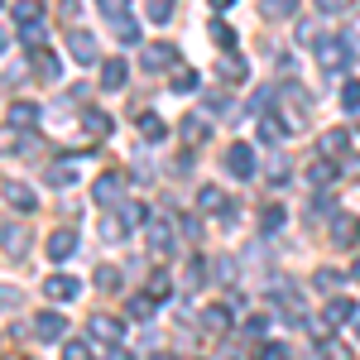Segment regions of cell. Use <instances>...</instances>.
<instances>
[{
    "label": "cell",
    "mask_w": 360,
    "mask_h": 360,
    "mask_svg": "<svg viewBox=\"0 0 360 360\" xmlns=\"http://www.w3.org/2000/svg\"><path fill=\"white\" fill-rule=\"evenodd\" d=\"M168 293H173V288H168V278H164V274H159L154 283H149V298H154V303H164Z\"/></svg>",
    "instance_id": "obj_41"
},
{
    "label": "cell",
    "mask_w": 360,
    "mask_h": 360,
    "mask_svg": "<svg viewBox=\"0 0 360 360\" xmlns=\"http://www.w3.org/2000/svg\"><path fill=\"white\" fill-rule=\"evenodd\" d=\"M212 39H217L221 49H236V34H231V25H226V20H212Z\"/></svg>",
    "instance_id": "obj_34"
},
{
    "label": "cell",
    "mask_w": 360,
    "mask_h": 360,
    "mask_svg": "<svg viewBox=\"0 0 360 360\" xmlns=\"http://www.w3.org/2000/svg\"><path fill=\"white\" fill-rule=\"evenodd\" d=\"M101 360H130V351H125V346H106V356Z\"/></svg>",
    "instance_id": "obj_49"
},
{
    "label": "cell",
    "mask_w": 360,
    "mask_h": 360,
    "mask_svg": "<svg viewBox=\"0 0 360 360\" xmlns=\"http://www.w3.org/2000/svg\"><path fill=\"white\" fill-rule=\"evenodd\" d=\"M312 283H317V293H332L336 283H341V274H336V269H317V278H312Z\"/></svg>",
    "instance_id": "obj_37"
},
{
    "label": "cell",
    "mask_w": 360,
    "mask_h": 360,
    "mask_svg": "<svg viewBox=\"0 0 360 360\" xmlns=\"http://www.w3.org/2000/svg\"><path fill=\"white\" fill-rule=\"evenodd\" d=\"M173 44H149V49H144V68H149V72H164V68H173Z\"/></svg>",
    "instance_id": "obj_12"
},
{
    "label": "cell",
    "mask_w": 360,
    "mask_h": 360,
    "mask_svg": "<svg viewBox=\"0 0 360 360\" xmlns=\"http://www.w3.org/2000/svg\"><path fill=\"white\" fill-rule=\"evenodd\" d=\"M63 360H91V346L86 341H63Z\"/></svg>",
    "instance_id": "obj_35"
},
{
    "label": "cell",
    "mask_w": 360,
    "mask_h": 360,
    "mask_svg": "<svg viewBox=\"0 0 360 360\" xmlns=\"http://www.w3.org/2000/svg\"><path fill=\"white\" fill-rule=\"evenodd\" d=\"M341 106H346V111H360V82L341 86Z\"/></svg>",
    "instance_id": "obj_38"
},
{
    "label": "cell",
    "mask_w": 360,
    "mask_h": 360,
    "mask_svg": "<svg viewBox=\"0 0 360 360\" xmlns=\"http://www.w3.org/2000/svg\"><path fill=\"white\" fill-rule=\"evenodd\" d=\"M346 44H351V49H360V20L351 25V34H346Z\"/></svg>",
    "instance_id": "obj_50"
},
{
    "label": "cell",
    "mask_w": 360,
    "mask_h": 360,
    "mask_svg": "<svg viewBox=\"0 0 360 360\" xmlns=\"http://www.w3.org/2000/svg\"><path fill=\"white\" fill-rule=\"evenodd\" d=\"M173 5H178V0H149L144 10H149V20H154V25H168V20H173Z\"/></svg>",
    "instance_id": "obj_28"
},
{
    "label": "cell",
    "mask_w": 360,
    "mask_h": 360,
    "mask_svg": "<svg viewBox=\"0 0 360 360\" xmlns=\"http://www.w3.org/2000/svg\"><path fill=\"white\" fill-rule=\"evenodd\" d=\"M351 317H356V303H351V298H332L327 312H322V322H327V327H341V322H351Z\"/></svg>",
    "instance_id": "obj_13"
},
{
    "label": "cell",
    "mask_w": 360,
    "mask_h": 360,
    "mask_svg": "<svg viewBox=\"0 0 360 360\" xmlns=\"http://www.w3.org/2000/svg\"><path fill=\"white\" fill-rule=\"evenodd\" d=\"M63 336H68V317H63V312L49 307V312H39V317H34V341L53 346V341H63Z\"/></svg>",
    "instance_id": "obj_2"
},
{
    "label": "cell",
    "mask_w": 360,
    "mask_h": 360,
    "mask_svg": "<svg viewBox=\"0 0 360 360\" xmlns=\"http://www.w3.org/2000/svg\"><path fill=\"white\" fill-rule=\"evenodd\" d=\"M212 274H217V278H226V283H231V278H236V264H231V259H217V264H212Z\"/></svg>",
    "instance_id": "obj_46"
},
{
    "label": "cell",
    "mask_w": 360,
    "mask_h": 360,
    "mask_svg": "<svg viewBox=\"0 0 360 360\" xmlns=\"http://www.w3.org/2000/svg\"><path fill=\"white\" fill-rule=\"evenodd\" d=\"M72 178H77V173H72L68 164H53L49 173H44V183H49V188H72Z\"/></svg>",
    "instance_id": "obj_25"
},
{
    "label": "cell",
    "mask_w": 360,
    "mask_h": 360,
    "mask_svg": "<svg viewBox=\"0 0 360 360\" xmlns=\"http://www.w3.org/2000/svg\"><path fill=\"white\" fill-rule=\"evenodd\" d=\"M259 135L269 139V144H278V139H283V135H293V130H283V120H274V115H264V120H259Z\"/></svg>",
    "instance_id": "obj_30"
},
{
    "label": "cell",
    "mask_w": 360,
    "mask_h": 360,
    "mask_svg": "<svg viewBox=\"0 0 360 360\" xmlns=\"http://www.w3.org/2000/svg\"><path fill=\"white\" fill-rule=\"evenodd\" d=\"M125 5H130V0H101V10H106L111 20H120V15H125Z\"/></svg>",
    "instance_id": "obj_47"
},
{
    "label": "cell",
    "mask_w": 360,
    "mask_h": 360,
    "mask_svg": "<svg viewBox=\"0 0 360 360\" xmlns=\"http://www.w3.org/2000/svg\"><path fill=\"white\" fill-rule=\"evenodd\" d=\"M154 298H149V293H135V298H130V317H135V322H149V317H154Z\"/></svg>",
    "instance_id": "obj_24"
},
{
    "label": "cell",
    "mask_w": 360,
    "mask_h": 360,
    "mask_svg": "<svg viewBox=\"0 0 360 360\" xmlns=\"http://www.w3.org/2000/svg\"><path fill=\"white\" fill-rule=\"evenodd\" d=\"M173 86H178V91H193L197 72H193V68H173Z\"/></svg>",
    "instance_id": "obj_36"
},
{
    "label": "cell",
    "mask_w": 360,
    "mask_h": 360,
    "mask_svg": "<svg viewBox=\"0 0 360 360\" xmlns=\"http://www.w3.org/2000/svg\"><path fill=\"white\" fill-rule=\"evenodd\" d=\"M154 360H178V356H154Z\"/></svg>",
    "instance_id": "obj_54"
},
{
    "label": "cell",
    "mask_w": 360,
    "mask_h": 360,
    "mask_svg": "<svg viewBox=\"0 0 360 360\" xmlns=\"http://www.w3.org/2000/svg\"><path fill=\"white\" fill-rule=\"evenodd\" d=\"M86 332H91V341L120 346V322H115V317H91V322H86Z\"/></svg>",
    "instance_id": "obj_9"
},
{
    "label": "cell",
    "mask_w": 360,
    "mask_h": 360,
    "mask_svg": "<svg viewBox=\"0 0 360 360\" xmlns=\"http://www.w3.org/2000/svg\"><path fill=\"white\" fill-rule=\"evenodd\" d=\"M10 20L25 29V25H39V5L34 0H20V5H10Z\"/></svg>",
    "instance_id": "obj_22"
},
{
    "label": "cell",
    "mask_w": 360,
    "mask_h": 360,
    "mask_svg": "<svg viewBox=\"0 0 360 360\" xmlns=\"http://www.w3.org/2000/svg\"><path fill=\"white\" fill-rule=\"evenodd\" d=\"M120 221H125L130 231H135V226H144V221H149V207H144V202H120Z\"/></svg>",
    "instance_id": "obj_18"
},
{
    "label": "cell",
    "mask_w": 360,
    "mask_h": 360,
    "mask_svg": "<svg viewBox=\"0 0 360 360\" xmlns=\"http://www.w3.org/2000/svg\"><path fill=\"white\" fill-rule=\"evenodd\" d=\"M5 255H10V259L25 255V231H20V226H5Z\"/></svg>",
    "instance_id": "obj_26"
},
{
    "label": "cell",
    "mask_w": 360,
    "mask_h": 360,
    "mask_svg": "<svg viewBox=\"0 0 360 360\" xmlns=\"http://www.w3.org/2000/svg\"><path fill=\"white\" fill-rule=\"evenodd\" d=\"M259 226H264V231H278V226H283V207H269V212L259 217Z\"/></svg>",
    "instance_id": "obj_40"
},
{
    "label": "cell",
    "mask_w": 360,
    "mask_h": 360,
    "mask_svg": "<svg viewBox=\"0 0 360 360\" xmlns=\"http://www.w3.org/2000/svg\"><path fill=\"white\" fill-rule=\"evenodd\" d=\"M20 39H25L29 49H39V44H44V25H25V29H20Z\"/></svg>",
    "instance_id": "obj_39"
},
{
    "label": "cell",
    "mask_w": 360,
    "mask_h": 360,
    "mask_svg": "<svg viewBox=\"0 0 360 360\" xmlns=\"http://www.w3.org/2000/svg\"><path fill=\"white\" fill-rule=\"evenodd\" d=\"M96 288H106V293H115V288H120V269H111V264H101V269H96Z\"/></svg>",
    "instance_id": "obj_32"
},
{
    "label": "cell",
    "mask_w": 360,
    "mask_h": 360,
    "mask_svg": "<svg viewBox=\"0 0 360 360\" xmlns=\"http://www.w3.org/2000/svg\"><path fill=\"white\" fill-rule=\"evenodd\" d=\"M351 278H360V259H356V264H351Z\"/></svg>",
    "instance_id": "obj_53"
},
{
    "label": "cell",
    "mask_w": 360,
    "mask_h": 360,
    "mask_svg": "<svg viewBox=\"0 0 360 360\" xmlns=\"http://www.w3.org/2000/svg\"><path fill=\"white\" fill-rule=\"evenodd\" d=\"M217 72H221L226 82H240V77H245L250 68H245V58H236V53H226L221 63H217Z\"/></svg>",
    "instance_id": "obj_16"
},
{
    "label": "cell",
    "mask_w": 360,
    "mask_h": 360,
    "mask_svg": "<svg viewBox=\"0 0 360 360\" xmlns=\"http://www.w3.org/2000/svg\"><path fill=\"white\" fill-rule=\"evenodd\" d=\"M125 231H130V226H125V221H101V236H106V240H120Z\"/></svg>",
    "instance_id": "obj_43"
},
{
    "label": "cell",
    "mask_w": 360,
    "mask_h": 360,
    "mask_svg": "<svg viewBox=\"0 0 360 360\" xmlns=\"http://www.w3.org/2000/svg\"><path fill=\"white\" fill-rule=\"evenodd\" d=\"M264 360H283V346H264Z\"/></svg>",
    "instance_id": "obj_51"
},
{
    "label": "cell",
    "mask_w": 360,
    "mask_h": 360,
    "mask_svg": "<svg viewBox=\"0 0 360 360\" xmlns=\"http://www.w3.org/2000/svg\"><path fill=\"white\" fill-rule=\"evenodd\" d=\"M327 236H332V245H360V217L356 212H336L332 221H327Z\"/></svg>",
    "instance_id": "obj_1"
},
{
    "label": "cell",
    "mask_w": 360,
    "mask_h": 360,
    "mask_svg": "<svg viewBox=\"0 0 360 360\" xmlns=\"http://www.w3.org/2000/svg\"><path fill=\"white\" fill-rule=\"evenodd\" d=\"M264 327H269V317H259V312H255V317H245V332L250 336H264Z\"/></svg>",
    "instance_id": "obj_45"
},
{
    "label": "cell",
    "mask_w": 360,
    "mask_h": 360,
    "mask_svg": "<svg viewBox=\"0 0 360 360\" xmlns=\"http://www.w3.org/2000/svg\"><path fill=\"white\" fill-rule=\"evenodd\" d=\"M149 245L154 250H173V226L168 221H149Z\"/></svg>",
    "instance_id": "obj_23"
},
{
    "label": "cell",
    "mask_w": 360,
    "mask_h": 360,
    "mask_svg": "<svg viewBox=\"0 0 360 360\" xmlns=\"http://www.w3.org/2000/svg\"><path fill=\"white\" fill-rule=\"evenodd\" d=\"M72 250H77V236H72V231H68V226H63V231H49V259H68V255H72Z\"/></svg>",
    "instance_id": "obj_10"
},
{
    "label": "cell",
    "mask_w": 360,
    "mask_h": 360,
    "mask_svg": "<svg viewBox=\"0 0 360 360\" xmlns=\"http://www.w3.org/2000/svg\"><path fill=\"white\" fill-rule=\"evenodd\" d=\"M139 135L149 139V144H159V139L168 135V125H164V120H159L154 111H144V115H139Z\"/></svg>",
    "instance_id": "obj_15"
},
{
    "label": "cell",
    "mask_w": 360,
    "mask_h": 360,
    "mask_svg": "<svg viewBox=\"0 0 360 360\" xmlns=\"http://www.w3.org/2000/svg\"><path fill=\"white\" fill-rule=\"evenodd\" d=\"M86 130H91L96 139H106V135H111V115H106V111H86Z\"/></svg>",
    "instance_id": "obj_29"
},
{
    "label": "cell",
    "mask_w": 360,
    "mask_h": 360,
    "mask_svg": "<svg viewBox=\"0 0 360 360\" xmlns=\"http://www.w3.org/2000/svg\"><path fill=\"white\" fill-rule=\"evenodd\" d=\"M44 293H49L53 303H72V298L82 293V283H77V278H72V274H53V278H49V283H44Z\"/></svg>",
    "instance_id": "obj_6"
},
{
    "label": "cell",
    "mask_w": 360,
    "mask_h": 360,
    "mask_svg": "<svg viewBox=\"0 0 360 360\" xmlns=\"http://www.w3.org/2000/svg\"><path fill=\"white\" fill-rule=\"evenodd\" d=\"M346 149H351V135H346V130H327V135H322V159H327V154H346Z\"/></svg>",
    "instance_id": "obj_21"
},
{
    "label": "cell",
    "mask_w": 360,
    "mask_h": 360,
    "mask_svg": "<svg viewBox=\"0 0 360 360\" xmlns=\"http://www.w3.org/2000/svg\"><path fill=\"white\" fill-rule=\"evenodd\" d=\"M307 178H312V183H317V188H322V183H332V178H336L332 159H317V164H312V173H307Z\"/></svg>",
    "instance_id": "obj_33"
},
{
    "label": "cell",
    "mask_w": 360,
    "mask_h": 360,
    "mask_svg": "<svg viewBox=\"0 0 360 360\" xmlns=\"http://www.w3.org/2000/svg\"><path fill=\"white\" fill-rule=\"evenodd\" d=\"M178 130H183V139H188V144H202V139H207V115H188Z\"/></svg>",
    "instance_id": "obj_20"
},
{
    "label": "cell",
    "mask_w": 360,
    "mask_h": 360,
    "mask_svg": "<svg viewBox=\"0 0 360 360\" xmlns=\"http://www.w3.org/2000/svg\"><path fill=\"white\" fill-rule=\"evenodd\" d=\"M120 39H125V44H139V29H135V25H125V20H120Z\"/></svg>",
    "instance_id": "obj_48"
},
{
    "label": "cell",
    "mask_w": 360,
    "mask_h": 360,
    "mask_svg": "<svg viewBox=\"0 0 360 360\" xmlns=\"http://www.w3.org/2000/svg\"><path fill=\"white\" fill-rule=\"evenodd\" d=\"M322 356H327V360H346V356H351V351H346L341 341H322Z\"/></svg>",
    "instance_id": "obj_42"
},
{
    "label": "cell",
    "mask_w": 360,
    "mask_h": 360,
    "mask_svg": "<svg viewBox=\"0 0 360 360\" xmlns=\"http://www.w3.org/2000/svg\"><path fill=\"white\" fill-rule=\"evenodd\" d=\"M212 5H217V10H231V0H212Z\"/></svg>",
    "instance_id": "obj_52"
},
{
    "label": "cell",
    "mask_w": 360,
    "mask_h": 360,
    "mask_svg": "<svg viewBox=\"0 0 360 360\" xmlns=\"http://www.w3.org/2000/svg\"><path fill=\"white\" fill-rule=\"evenodd\" d=\"M356 336H360V317H356Z\"/></svg>",
    "instance_id": "obj_55"
},
{
    "label": "cell",
    "mask_w": 360,
    "mask_h": 360,
    "mask_svg": "<svg viewBox=\"0 0 360 360\" xmlns=\"http://www.w3.org/2000/svg\"><path fill=\"white\" fill-rule=\"evenodd\" d=\"M226 317H231V312H226V307L217 303V307H207V312H202V327H207V332H212V336H221L226 327H231Z\"/></svg>",
    "instance_id": "obj_17"
},
{
    "label": "cell",
    "mask_w": 360,
    "mask_h": 360,
    "mask_svg": "<svg viewBox=\"0 0 360 360\" xmlns=\"http://www.w3.org/2000/svg\"><path fill=\"white\" fill-rule=\"evenodd\" d=\"M125 77H130V63H125V58H106V63H101V91H120Z\"/></svg>",
    "instance_id": "obj_7"
},
{
    "label": "cell",
    "mask_w": 360,
    "mask_h": 360,
    "mask_svg": "<svg viewBox=\"0 0 360 360\" xmlns=\"http://www.w3.org/2000/svg\"><path fill=\"white\" fill-rule=\"evenodd\" d=\"M5 120H10V130H29V125H34V120H39V111H34V106H29V101H15V106H10V115H5Z\"/></svg>",
    "instance_id": "obj_14"
},
{
    "label": "cell",
    "mask_w": 360,
    "mask_h": 360,
    "mask_svg": "<svg viewBox=\"0 0 360 360\" xmlns=\"http://www.w3.org/2000/svg\"><path fill=\"white\" fill-rule=\"evenodd\" d=\"M120 197H125V173H101L96 188H91V202L96 207H120Z\"/></svg>",
    "instance_id": "obj_4"
},
{
    "label": "cell",
    "mask_w": 360,
    "mask_h": 360,
    "mask_svg": "<svg viewBox=\"0 0 360 360\" xmlns=\"http://www.w3.org/2000/svg\"><path fill=\"white\" fill-rule=\"evenodd\" d=\"M68 53L77 58V63H96V39H91L86 29H72V34H68Z\"/></svg>",
    "instance_id": "obj_8"
},
{
    "label": "cell",
    "mask_w": 360,
    "mask_h": 360,
    "mask_svg": "<svg viewBox=\"0 0 360 360\" xmlns=\"http://www.w3.org/2000/svg\"><path fill=\"white\" fill-rule=\"evenodd\" d=\"M197 207H202V212H226L231 202H226L221 188H202V193H197Z\"/></svg>",
    "instance_id": "obj_19"
},
{
    "label": "cell",
    "mask_w": 360,
    "mask_h": 360,
    "mask_svg": "<svg viewBox=\"0 0 360 360\" xmlns=\"http://www.w3.org/2000/svg\"><path fill=\"white\" fill-rule=\"evenodd\" d=\"M5 202H10L15 212H34V207H39V202H34V188H25V183H15V178L5 183Z\"/></svg>",
    "instance_id": "obj_11"
},
{
    "label": "cell",
    "mask_w": 360,
    "mask_h": 360,
    "mask_svg": "<svg viewBox=\"0 0 360 360\" xmlns=\"http://www.w3.org/2000/svg\"><path fill=\"white\" fill-rule=\"evenodd\" d=\"M317 63H322V72H341L351 63V44L346 39H322L317 44Z\"/></svg>",
    "instance_id": "obj_3"
},
{
    "label": "cell",
    "mask_w": 360,
    "mask_h": 360,
    "mask_svg": "<svg viewBox=\"0 0 360 360\" xmlns=\"http://www.w3.org/2000/svg\"><path fill=\"white\" fill-rule=\"evenodd\" d=\"M293 10H298V0H264V15L269 20H293Z\"/></svg>",
    "instance_id": "obj_27"
},
{
    "label": "cell",
    "mask_w": 360,
    "mask_h": 360,
    "mask_svg": "<svg viewBox=\"0 0 360 360\" xmlns=\"http://www.w3.org/2000/svg\"><path fill=\"white\" fill-rule=\"evenodd\" d=\"M226 168H231L236 178H255V168H259V159H255V149H250L245 139H236V144L226 149Z\"/></svg>",
    "instance_id": "obj_5"
},
{
    "label": "cell",
    "mask_w": 360,
    "mask_h": 360,
    "mask_svg": "<svg viewBox=\"0 0 360 360\" xmlns=\"http://www.w3.org/2000/svg\"><path fill=\"white\" fill-rule=\"evenodd\" d=\"M34 58H39V72H44L49 82H58V77H63V63H58L53 53H34Z\"/></svg>",
    "instance_id": "obj_31"
},
{
    "label": "cell",
    "mask_w": 360,
    "mask_h": 360,
    "mask_svg": "<svg viewBox=\"0 0 360 360\" xmlns=\"http://www.w3.org/2000/svg\"><path fill=\"white\" fill-rule=\"evenodd\" d=\"M317 10L322 15H341V10H351V0H317Z\"/></svg>",
    "instance_id": "obj_44"
}]
</instances>
